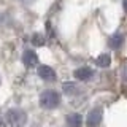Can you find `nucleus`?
Masks as SVG:
<instances>
[{
	"instance_id": "1a4fd4ad",
	"label": "nucleus",
	"mask_w": 127,
	"mask_h": 127,
	"mask_svg": "<svg viewBox=\"0 0 127 127\" xmlns=\"http://www.w3.org/2000/svg\"><path fill=\"white\" fill-rule=\"evenodd\" d=\"M111 64V57L108 54H102V56H98L97 57V65H100V67H108Z\"/></svg>"
},
{
	"instance_id": "39448f33",
	"label": "nucleus",
	"mask_w": 127,
	"mask_h": 127,
	"mask_svg": "<svg viewBox=\"0 0 127 127\" xmlns=\"http://www.w3.org/2000/svg\"><path fill=\"white\" fill-rule=\"evenodd\" d=\"M22 62L26 64L27 67H35V65H38V56L35 54V51L26 49L24 54H22Z\"/></svg>"
},
{
	"instance_id": "0eeeda50",
	"label": "nucleus",
	"mask_w": 127,
	"mask_h": 127,
	"mask_svg": "<svg viewBox=\"0 0 127 127\" xmlns=\"http://www.w3.org/2000/svg\"><path fill=\"white\" fill-rule=\"evenodd\" d=\"M81 124H83V118L78 113H71L67 118V127H81Z\"/></svg>"
},
{
	"instance_id": "ddd939ff",
	"label": "nucleus",
	"mask_w": 127,
	"mask_h": 127,
	"mask_svg": "<svg viewBox=\"0 0 127 127\" xmlns=\"http://www.w3.org/2000/svg\"><path fill=\"white\" fill-rule=\"evenodd\" d=\"M0 127H3V124H2V121H0Z\"/></svg>"
},
{
	"instance_id": "f03ea898",
	"label": "nucleus",
	"mask_w": 127,
	"mask_h": 127,
	"mask_svg": "<svg viewBox=\"0 0 127 127\" xmlns=\"http://www.w3.org/2000/svg\"><path fill=\"white\" fill-rule=\"evenodd\" d=\"M6 119L11 127H22L27 118H26V113L21 110H10L6 113Z\"/></svg>"
},
{
	"instance_id": "9b49d317",
	"label": "nucleus",
	"mask_w": 127,
	"mask_h": 127,
	"mask_svg": "<svg viewBox=\"0 0 127 127\" xmlns=\"http://www.w3.org/2000/svg\"><path fill=\"white\" fill-rule=\"evenodd\" d=\"M32 41H33V45L41 46V45H45V37H43V35H33Z\"/></svg>"
},
{
	"instance_id": "6e6552de",
	"label": "nucleus",
	"mask_w": 127,
	"mask_h": 127,
	"mask_svg": "<svg viewBox=\"0 0 127 127\" xmlns=\"http://www.w3.org/2000/svg\"><path fill=\"white\" fill-rule=\"evenodd\" d=\"M122 43H124V38H122V35H113V37L110 38V46L114 48V49L121 48Z\"/></svg>"
},
{
	"instance_id": "f8f14e48",
	"label": "nucleus",
	"mask_w": 127,
	"mask_h": 127,
	"mask_svg": "<svg viewBox=\"0 0 127 127\" xmlns=\"http://www.w3.org/2000/svg\"><path fill=\"white\" fill-rule=\"evenodd\" d=\"M124 10L127 11V0H124Z\"/></svg>"
},
{
	"instance_id": "9d476101",
	"label": "nucleus",
	"mask_w": 127,
	"mask_h": 127,
	"mask_svg": "<svg viewBox=\"0 0 127 127\" xmlns=\"http://www.w3.org/2000/svg\"><path fill=\"white\" fill-rule=\"evenodd\" d=\"M76 89L78 87L73 84V83H65L64 84V92L65 94H73V92H76Z\"/></svg>"
},
{
	"instance_id": "20e7f679",
	"label": "nucleus",
	"mask_w": 127,
	"mask_h": 127,
	"mask_svg": "<svg viewBox=\"0 0 127 127\" xmlns=\"http://www.w3.org/2000/svg\"><path fill=\"white\" fill-rule=\"evenodd\" d=\"M38 76L45 81H54L56 79V71L48 65H40L38 67Z\"/></svg>"
},
{
	"instance_id": "7ed1b4c3",
	"label": "nucleus",
	"mask_w": 127,
	"mask_h": 127,
	"mask_svg": "<svg viewBox=\"0 0 127 127\" xmlns=\"http://www.w3.org/2000/svg\"><path fill=\"white\" fill-rule=\"evenodd\" d=\"M102 114H103L102 108H94L89 113V116H87V126L89 127H97L102 122Z\"/></svg>"
},
{
	"instance_id": "f257e3e1",
	"label": "nucleus",
	"mask_w": 127,
	"mask_h": 127,
	"mask_svg": "<svg viewBox=\"0 0 127 127\" xmlns=\"http://www.w3.org/2000/svg\"><path fill=\"white\" fill-rule=\"evenodd\" d=\"M40 103H41L43 108H48V110L57 108L61 105V95H59V92H56V91H46L40 97Z\"/></svg>"
},
{
	"instance_id": "423d86ee",
	"label": "nucleus",
	"mask_w": 127,
	"mask_h": 127,
	"mask_svg": "<svg viewBox=\"0 0 127 127\" xmlns=\"http://www.w3.org/2000/svg\"><path fill=\"white\" fill-rule=\"evenodd\" d=\"M94 75V71L89 68V67H81V68H78L75 71V76L78 79H81V81H86V79H89L91 76Z\"/></svg>"
}]
</instances>
